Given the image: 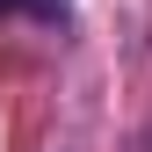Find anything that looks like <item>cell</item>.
<instances>
[{
  "instance_id": "1",
  "label": "cell",
  "mask_w": 152,
  "mask_h": 152,
  "mask_svg": "<svg viewBox=\"0 0 152 152\" xmlns=\"http://www.w3.org/2000/svg\"><path fill=\"white\" fill-rule=\"evenodd\" d=\"M22 15H36V22H65V0H22Z\"/></svg>"
},
{
  "instance_id": "2",
  "label": "cell",
  "mask_w": 152,
  "mask_h": 152,
  "mask_svg": "<svg viewBox=\"0 0 152 152\" xmlns=\"http://www.w3.org/2000/svg\"><path fill=\"white\" fill-rule=\"evenodd\" d=\"M0 15H22V0H0Z\"/></svg>"
}]
</instances>
